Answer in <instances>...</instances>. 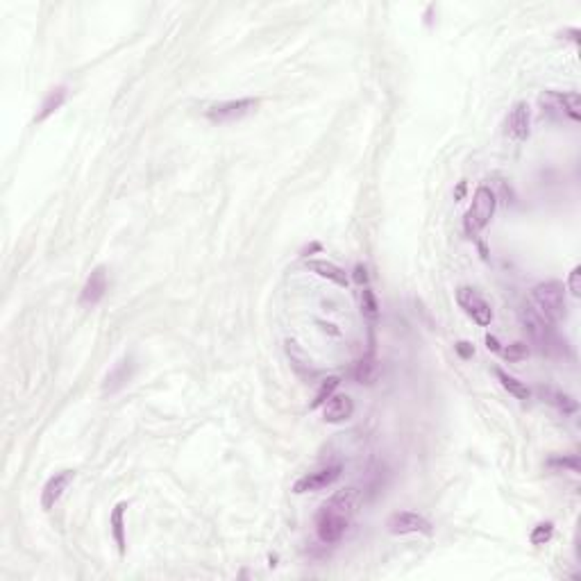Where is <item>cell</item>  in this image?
I'll use <instances>...</instances> for the list:
<instances>
[{
	"mask_svg": "<svg viewBox=\"0 0 581 581\" xmlns=\"http://www.w3.org/2000/svg\"><path fill=\"white\" fill-rule=\"evenodd\" d=\"M307 268L312 270V273H316L318 277L334 282L336 287H348V284H350L348 275H345V270L341 266H336V264L325 262V259H309Z\"/></svg>",
	"mask_w": 581,
	"mask_h": 581,
	"instance_id": "9a60e30c",
	"label": "cell"
},
{
	"mask_svg": "<svg viewBox=\"0 0 581 581\" xmlns=\"http://www.w3.org/2000/svg\"><path fill=\"white\" fill-rule=\"evenodd\" d=\"M456 302L466 312L468 318H473V323L479 327H488L493 323V309L490 304L481 298V295L471 287H459L456 289Z\"/></svg>",
	"mask_w": 581,
	"mask_h": 581,
	"instance_id": "52a82bcc",
	"label": "cell"
},
{
	"mask_svg": "<svg viewBox=\"0 0 581 581\" xmlns=\"http://www.w3.org/2000/svg\"><path fill=\"white\" fill-rule=\"evenodd\" d=\"M550 466H556V468H567V471H572V473H579V459H577V454L572 456H563V459H550Z\"/></svg>",
	"mask_w": 581,
	"mask_h": 581,
	"instance_id": "4316f807",
	"label": "cell"
},
{
	"mask_svg": "<svg viewBox=\"0 0 581 581\" xmlns=\"http://www.w3.org/2000/svg\"><path fill=\"white\" fill-rule=\"evenodd\" d=\"M354 282L359 284V287H368V270H366V266L364 264H356L354 266Z\"/></svg>",
	"mask_w": 581,
	"mask_h": 581,
	"instance_id": "83f0119b",
	"label": "cell"
},
{
	"mask_svg": "<svg viewBox=\"0 0 581 581\" xmlns=\"http://www.w3.org/2000/svg\"><path fill=\"white\" fill-rule=\"evenodd\" d=\"M373 341H370V350L361 356L359 364L354 368V379L359 381V384H373L375 381V375H377V361H375V348H373Z\"/></svg>",
	"mask_w": 581,
	"mask_h": 581,
	"instance_id": "d6986e66",
	"label": "cell"
},
{
	"mask_svg": "<svg viewBox=\"0 0 581 581\" xmlns=\"http://www.w3.org/2000/svg\"><path fill=\"white\" fill-rule=\"evenodd\" d=\"M73 479H76V473H73V471H61V473H55L51 479L46 481V486L41 490V506H43V511L55 509V504L61 500V495H64V490L71 486Z\"/></svg>",
	"mask_w": 581,
	"mask_h": 581,
	"instance_id": "8fae6325",
	"label": "cell"
},
{
	"mask_svg": "<svg viewBox=\"0 0 581 581\" xmlns=\"http://www.w3.org/2000/svg\"><path fill=\"white\" fill-rule=\"evenodd\" d=\"M552 534H554V523H540L531 529L529 540H531V545L540 547V545H545V543H550Z\"/></svg>",
	"mask_w": 581,
	"mask_h": 581,
	"instance_id": "cb8c5ba5",
	"label": "cell"
},
{
	"mask_svg": "<svg viewBox=\"0 0 581 581\" xmlns=\"http://www.w3.org/2000/svg\"><path fill=\"white\" fill-rule=\"evenodd\" d=\"M567 291H570L572 298H579L581 295V268L575 266L570 270V275H567Z\"/></svg>",
	"mask_w": 581,
	"mask_h": 581,
	"instance_id": "484cf974",
	"label": "cell"
},
{
	"mask_svg": "<svg viewBox=\"0 0 581 581\" xmlns=\"http://www.w3.org/2000/svg\"><path fill=\"white\" fill-rule=\"evenodd\" d=\"M356 504H359V493H356L354 488L339 490L336 495H331V500L327 502V506H331V509H336L345 515H352L356 511Z\"/></svg>",
	"mask_w": 581,
	"mask_h": 581,
	"instance_id": "ffe728a7",
	"label": "cell"
},
{
	"mask_svg": "<svg viewBox=\"0 0 581 581\" xmlns=\"http://www.w3.org/2000/svg\"><path fill=\"white\" fill-rule=\"evenodd\" d=\"M463 191H466V184L461 182V184H459V189H456V197H461V195H463Z\"/></svg>",
	"mask_w": 581,
	"mask_h": 581,
	"instance_id": "4dcf8cb0",
	"label": "cell"
},
{
	"mask_svg": "<svg viewBox=\"0 0 581 581\" xmlns=\"http://www.w3.org/2000/svg\"><path fill=\"white\" fill-rule=\"evenodd\" d=\"M354 413V402L350 395H331L323 404V416L327 423H345Z\"/></svg>",
	"mask_w": 581,
	"mask_h": 581,
	"instance_id": "5bb4252c",
	"label": "cell"
},
{
	"mask_svg": "<svg viewBox=\"0 0 581 581\" xmlns=\"http://www.w3.org/2000/svg\"><path fill=\"white\" fill-rule=\"evenodd\" d=\"M529 125H531V111L527 103H515L513 109L506 116V134L515 141H525L529 137Z\"/></svg>",
	"mask_w": 581,
	"mask_h": 581,
	"instance_id": "7c38bea8",
	"label": "cell"
},
{
	"mask_svg": "<svg viewBox=\"0 0 581 581\" xmlns=\"http://www.w3.org/2000/svg\"><path fill=\"white\" fill-rule=\"evenodd\" d=\"M339 384H341V379L339 377H327L323 384H320V389H318V393H316V398H314V409H318V406H323L331 395H334V391L339 389Z\"/></svg>",
	"mask_w": 581,
	"mask_h": 581,
	"instance_id": "603a6c76",
	"label": "cell"
},
{
	"mask_svg": "<svg viewBox=\"0 0 581 581\" xmlns=\"http://www.w3.org/2000/svg\"><path fill=\"white\" fill-rule=\"evenodd\" d=\"M64 101H66V86H55V89H51L39 107V114L34 116V123H43L46 118H51L55 111L64 105Z\"/></svg>",
	"mask_w": 581,
	"mask_h": 581,
	"instance_id": "ac0fdd59",
	"label": "cell"
},
{
	"mask_svg": "<svg viewBox=\"0 0 581 581\" xmlns=\"http://www.w3.org/2000/svg\"><path fill=\"white\" fill-rule=\"evenodd\" d=\"M132 377H134V359H132V356H125V359H120L107 373L105 384H103V393H109V395L118 393L120 389H125L130 384Z\"/></svg>",
	"mask_w": 581,
	"mask_h": 581,
	"instance_id": "4fadbf2b",
	"label": "cell"
},
{
	"mask_svg": "<svg viewBox=\"0 0 581 581\" xmlns=\"http://www.w3.org/2000/svg\"><path fill=\"white\" fill-rule=\"evenodd\" d=\"M486 345H488V350H493V352H500V350H502V348H500V343H498V339H495V336H490V334L486 336Z\"/></svg>",
	"mask_w": 581,
	"mask_h": 581,
	"instance_id": "f546056e",
	"label": "cell"
},
{
	"mask_svg": "<svg viewBox=\"0 0 581 581\" xmlns=\"http://www.w3.org/2000/svg\"><path fill=\"white\" fill-rule=\"evenodd\" d=\"M531 302H534V307L552 325L563 323L567 318V298H565V287L561 282L550 279V282L536 284V287L531 289Z\"/></svg>",
	"mask_w": 581,
	"mask_h": 581,
	"instance_id": "7a4b0ae2",
	"label": "cell"
},
{
	"mask_svg": "<svg viewBox=\"0 0 581 581\" xmlns=\"http://www.w3.org/2000/svg\"><path fill=\"white\" fill-rule=\"evenodd\" d=\"M348 527H350V515L331 509V506H327V504L316 513V534H318L320 543H325V545L339 543L345 536Z\"/></svg>",
	"mask_w": 581,
	"mask_h": 581,
	"instance_id": "5b68a950",
	"label": "cell"
},
{
	"mask_svg": "<svg viewBox=\"0 0 581 581\" xmlns=\"http://www.w3.org/2000/svg\"><path fill=\"white\" fill-rule=\"evenodd\" d=\"M361 314L370 325H375L379 320V302L370 287H364V291H361Z\"/></svg>",
	"mask_w": 581,
	"mask_h": 581,
	"instance_id": "7402d4cb",
	"label": "cell"
},
{
	"mask_svg": "<svg viewBox=\"0 0 581 581\" xmlns=\"http://www.w3.org/2000/svg\"><path fill=\"white\" fill-rule=\"evenodd\" d=\"M495 207H498L495 193L488 187H479L473 195V205L468 209L466 220H463V230L468 237H477V234L488 225L493 216H495Z\"/></svg>",
	"mask_w": 581,
	"mask_h": 581,
	"instance_id": "3957f363",
	"label": "cell"
},
{
	"mask_svg": "<svg viewBox=\"0 0 581 581\" xmlns=\"http://www.w3.org/2000/svg\"><path fill=\"white\" fill-rule=\"evenodd\" d=\"M257 107H259L257 98H237V101H225V103L212 105L207 109V118L212 123H234V120L250 116Z\"/></svg>",
	"mask_w": 581,
	"mask_h": 581,
	"instance_id": "8992f818",
	"label": "cell"
},
{
	"mask_svg": "<svg viewBox=\"0 0 581 581\" xmlns=\"http://www.w3.org/2000/svg\"><path fill=\"white\" fill-rule=\"evenodd\" d=\"M495 375H498V379H500V384L504 386V391H509V393L513 395V398H518V400H529L531 391L527 389V384H523L520 379H515L513 375L504 373L502 368L495 370Z\"/></svg>",
	"mask_w": 581,
	"mask_h": 581,
	"instance_id": "44dd1931",
	"label": "cell"
},
{
	"mask_svg": "<svg viewBox=\"0 0 581 581\" xmlns=\"http://www.w3.org/2000/svg\"><path fill=\"white\" fill-rule=\"evenodd\" d=\"M454 348H456V352H459L461 359H471V356L475 354V348H473L471 343H466V341H459V343L454 345Z\"/></svg>",
	"mask_w": 581,
	"mask_h": 581,
	"instance_id": "f1b7e54d",
	"label": "cell"
},
{
	"mask_svg": "<svg viewBox=\"0 0 581 581\" xmlns=\"http://www.w3.org/2000/svg\"><path fill=\"white\" fill-rule=\"evenodd\" d=\"M538 103L543 107V111L554 118V120H563V118H570V120H581V96L577 91H567V93H561V91H545Z\"/></svg>",
	"mask_w": 581,
	"mask_h": 581,
	"instance_id": "277c9868",
	"label": "cell"
},
{
	"mask_svg": "<svg viewBox=\"0 0 581 581\" xmlns=\"http://www.w3.org/2000/svg\"><path fill=\"white\" fill-rule=\"evenodd\" d=\"M520 323H523V329L527 331L531 345H536L543 354L563 352L565 343L559 339V334H556L554 325L538 312L536 307L527 304V307L520 309Z\"/></svg>",
	"mask_w": 581,
	"mask_h": 581,
	"instance_id": "6da1fadb",
	"label": "cell"
},
{
	"mask_svg": "<svg viewBox=\"0 0 581 581\" xmlns=\"http://www.w3.org/2000/svg\"><path fill=\"white\" fill-rule=\"evenodd\" d=\"M538 393H540V398L545 400L547 404L556 406V409H559L561 413H565V416H567V413H575V411H577V406H579L575 398H570L567 393H561V391H556V389L540 386Z\"/></svg>",
	"mask_w": 581,
	"mask_h": 581,
	"instance_id": "2e32d148",
	"label": "cell"
},
{
	"mask_svg": "<svg viewBox=\"0 0 581 581\" xmlns=\"http://www.w3.org/2000/svg\"><path fill=\"white\" fill-rule=\"evenodd\" d=\"M107 287H109L107 268H105V266H96V268L91 270V275L86 277L84 287H82V293H80V307H84V309H93L96 304H101V300L105 298V293H107Z\"/></svg>",
	"mask_w": 581,
	"mask_h": 581,
	"instance_id": "30bf717a",
	"label": "cell"
},
{
	"mask_svg": "<svg viewBox=\"0 0 581 581\" xmlns=\"http://www.w3.org/2000/svg\"><path fill=\"white\" fill-rule=\"evenodd\" d=\"M125 509H128V504L125 502H118L114 506V511H111V518H109L111 534H114L118 554H125V545H128V540H125Z\"/></svg>",
	"mask_w": 581,
	"mask_h": 581,
	"instance_id": "e0dca14e",
	"label": "cell"
},
{
	"mask_svg": "<svg viewBox=\"0 0 581 581\" xmlns=\"http://www.w3.org/2000/svg\"><path fill=\"white\" fill-rule=\"evenodd\" d=\"M500 352H502V356H504L506 361H523V359H527L529 348H527V343L515 341V343L509 345V348H504V350H500Z\"/></svg>",
	"mask_w": 581,
	"mask_h": 581,
	"instance_id": "d4e9b609",
	"label": "cell"
},
{
	"mask_svg": "<svg viewBox=\"0 0 581 581\" xmlns=\"http://www.w3.org/2000/svg\"><path fill=\"white\" fill-rule=\"evenodd\" d=\"M341 473H343V466H341V463L325 466V468H320V471H314V473H309V475L300 477L298 481H295L293 490L298 493V495H302V493L325 490V488H329L331 484H336V481L341 479Z\"/></svg>",
	"mask_w": 581,
	"mask_h": 581,
	"instance_id": "9c48e42d",
	"label": "cell"
},
{
	"mask_svg": "<svg viewBox=\"0 0 581 581\" xmlns=\"http://www.w3.org/2000/svg\"><path fill=\"white\" fill-rule=\"evenodd\" d=\"M386 529L393 536H406V534H425L431 536L434 534V527L427 520L425 515H420L416 511H398L393 513L386 520Z\"/></svg>",
	"mask_w": 581,
	"mask_h": 581,
	"instance_id": "ba28073f",
	"label": "cell"
}]
</instances>
